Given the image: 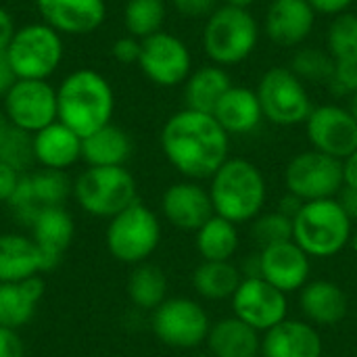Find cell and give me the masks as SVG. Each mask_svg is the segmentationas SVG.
Wrapping results in <instances>:
<instances>
[{
  "label": "cell",
  "mask_w": 357,
  "mask_h": 357,
  "mask_svg": "<svg viewBox=\"0 0 357 357\" xmlns=\"http://www.w3.org/2000/svg\"><path fill=\"white\" fill-rule=\"evenodd\" d=\"M161 151L186 180H209L230 159V134L209 113L182 109L161 128Z\"/></svg>",
  "instance_id": "1"
},
{
  "label": "cell",
  "mask_w": 357,
  "mask_h": 357,
  "mask_svg": "<svg viewBox=\"0 0 357 357\" xmlns=\"http://www.w3.org/2000/svg\"><path fill=\"white\" fill-rule=\"evenodd\" d=\"M59 121L79 138L111 123L115 113V92L111 82L96 69H75L56 88Z\"/></svg>",
  "instance_id": "2"
},
{
  "label": "cell",
  "mask_w": 357,
  "mask_h": 357,
  "mask_svg": "<svg viewBox=\"0 0 357 357\" xmlns=\"http://www.w3.org/2000/svg\"><path fill=\"white\" fill-rule=\"evenodd\" d=\"M209 197L220 218L238 224H251L266 205L268 184L261 169L243 157H230L211 178Z\"/></svg>",
  "instance_id": "3"
},
{
  "label": "cell",
  "mask_w": 357,
  "mask_h": 357,
  "mask_svg": "<svg viewBox=\"0 0 357 357\" xmlns=\"http://www.w3.org/2000/svg\"><path fill=\"white\" fill-rule=\"evenodd\" d=\"M354 234V222L337 199L307 201L293 218V241L310 257H335Z\"/></svg>",
  "instance_id": "4"
},
{
  "label": "cell",
  "mask_w": 357,
  "mask_h": 357,
  "mask_svg": "<svg viewBox=\"0 0 357 357\" xmlns=\"http://www.w3.org/2000/svg\"><path fill=\"white\" fill-rule=\"evenodd\" d=\"M259 42V23L249 8L218 6L203 27V50L213 65H238L253 54Z\"/></svg>",
  "instance_id": "5"
},
{
  "label": "cell",
  "mask_w": 357,
  "mask_h": 357,
  "mask_svg": "<svg viewBox=\"0 0 357 357\" xmlns=\"http://www.w3.org/2000/svg\"><path fill=\"white\" fill-rule=\"evenodd\" d=\"M73 199L88 215L111 220L138 201V186L126 165H88L73 182Z\"/></svg>",
  "instance_id": "6"
},
{
  "label": "cell",
  "mask_w": 357,
  "mask_h": 357,
  "mask_svg": "<svg viewBox=\"0 0 357 357\" xmlns=\"http://www.w3.org/2000/svg\"><path fill=\"white\" fill-rule=\"evenodd\" d=\"M8 65L17 79H48L63 63V36L44 21L17 27L8 48Z\"/></svg>",
  "instance_id": "7"
},
{
  "label": "cell",
  "mask_w": 357,
  "mask_h": 357,
  "mask_svg": "<svg viewBox=\"0 0 357 357\" xmlns=\"http://www.w3.org/2000/svg\"><path fill=\"white\" fill-rule=\"evenodd\" d=\"M105 243L113 259L128 266L144 264L161 243V222L153 209L136 201L109 220Z\"/></svg>",
  "instance_id": "8"
},
{
  "label": "cell",
  "mask_w": 357,
  "mask_h": 357,
  "mask_svg": "<svg viewBox=\"0 0 357 357\" xmlns=\"http://www.w3.org/2000/svg\"><path fill=\"white\" fill-rule=\"evenodd\" d=\"M255 92L264 111V119L282 128L305 123L314 111L305 84L291 71V67L268 69L261 75Z\"/></svg>",
  "instance_id": "9"
},
{
  "label": "cell",
  "mask_w": 357,
  "mask_h": 357,
  "mask_svg": "<svg viewBox=\"0 0 357 357\" xmlns=\"http://www.w3.org/2000/svg\"><path fill=\"white\" fill-rule=\"evenodd\" d=\"M284 186L303 203L337 199L345 186L343 161L316 149L297 153L284 167Z\"/></svg>",
  "instance_id": "10"
},
{
  "label": "cell",
  "mask_w": 357,
  "mask_h": 357,
  "mask_svg": "<svg viewBox=\"0 0 357 357\" xmlns=\"http://www.w3.org/2000/svg\"><path fill=\"white\" fill-rule=\"evenodd\" d=\"M151 328L167 347L197 349L207 341L211 320L199 301L188 297H172L153 312Z\"/></svg>",
  "instance_id": "11"
},
{
  "label": "cell",
  "mask_w": 357,
  "mask_h": 357,
  "mask_svg": "<svg viewBox=\"0 0 357 357\" xmlns=\"http://www.w3.org/2000/svg\"><path fill=\"white\" fill-rule=\"evenodd\" d=\"M2 111L13 128L36 134L59 121L56 88L48 79H17L2 98Z\"/></svg>",
  "instance_id": "12"
},
{
  "label": "cell",
  "mask_w": 357,
  "mask_h": 357,
  "mask_svg": "<svg viewBox=\"0 0 357 357\" xmlns=\"http://www.w3.org/2000/svg\"><path fill=\"white\" fill-rule=\"evenodd\" d=\"M138 67L155 86L174 88L192 73V54L178 36L161 29L142 40Z\"/></svg>",
  "instance_id": "13"
},
{
  "label": "cell",
  "mask_w": 357,
  "mask_h": 357,
  "mask_svg": "<svg viewBox=\"0 0 357 357\" xmlns=\"http://www.w3.org/2000/svg\"><path fill=\"white\" fill-rule=\"evenodd\" d=\"M73 195V182L65 172L38 169L23 174L17 190L6 203L15 218L25 226H31L36 215L48 207H65V201Z\"/></svg>",
  "instance_id": "14"
},
{
  "label": "cell",
  "mask_w": 357,
  "mask_h": 357,
  "mask_svg": "<svg viewBox=\"0 0 357 357\" xmlns=\"http://www.w3.org/2000/svg\"><path fill=\"white\" fill-rule=\"evenodd\" d=\"M230 303L232 316H236L261 335L289 318L287 293L278 291L261 276L243 278Z\"/></svg>",
  "instance_id": "15"
},
{
  "label": "cell",
  "mask_w": 357,
  "mask_h": 357,
  "mask_svg": "<svg viewBox=\"0 0 357 357\" xmlns=\"http://www.w3.org/2000/svg\"><path fill=\"white\" fill-rule=\"evenodd\" d=\"M312 149L337 159L349 157L357 149V121L341 105L314 107L305 121Z\"/></svg>",
  "instance_id": "16"
},
{
  "label": "cell",
  "mask_w": 357,
  "mask_h": 357,
  "mask_svg": "<svg viewBox=\"0 0 357 357\" xmlns=\"http://www.w3.org/2000/svg\"><path fill=\"white\" fill-rule=\"evenodd\" d=\"M161 211L165 220L182 232H197L215 215L209 190L195 180L169 184L161 197Z\"/></svg>",
  "instance_id": "17"
},
{
  "label": "cell",
  "mask_w": 357,
  "mask_h": 357,
  "mask_svg": "<svg viewBox=\"0 0 357 357\" xmlns=\"http://www.w3.org/2000/svg\"><path fill=\"white\" fill-rule=\"evenodd\" d=\"M259 276L282 293L301 291L312 276V257L295 243H278L259 251Z\"/></svg>",
  "instance_id": "18"
},
{
  "label": "cell",
  "mask_w": 357,
  "mask_h": 357,
  "mask_svg": "<svg viewBox=\"0 0 357 357\" xmlns=\"http://www.w3.org/2000/svg\"><path fill=\"white\" fill-rule=\"evenodd\" d=\"M46 25L61 36H88L107 19L105 0H36Z\"/></svg>",
  "instance_id": "19"
},
{
  "label": "cell",
  "mask_w": 357,
  "mask_h": 357,
  "mask_svg": "<svg viewBox=\"0 0 357 357\" xmlns=\"http://www.w3.org/2000/svg\"><path fill=\"white\" fill-rule=\"evenodd\" d=\"M314 25L316 10L307 0H272L264 19L266 36L282 48L301 46Z\"/></svg>",
  "instance_id": "20"
},
{
  "label": "cell",
  "mask_w": 357,
  "mask_h": 357,
  "mask_svg": "<svg viewBox=\"0 0 357 357\" xmlns=\"http://www.w3.org/2000/svg\"><path fill=\"white\" fill-rule=\"evenodd\" d=\"M324 341L307 320H282L261 337V357H322Z\"/></svg>",
  "instance_id": "21"
},
{
  "label": "cell",
  "mask_w": 357,
  "mask_h": 357,
  "mask_svg": "<svg viewBox=\"0 0 357 357\" xmlns=\"http://www.w3.org/2000/svg\"><path fill=\"white\" fill-rule=\"evenodd\" d=\"M31 241L42 253L46 272L54 270L75 236V224L65 207L42 209L31 222Z\"/></svg>",
  "instance_id": "22"
},
{
  "label": "cell",
  "mask_w": 357,
  "mask_h": 357,
  "mask_svg": "<svg viewBox=\"0 0 357 357\" xmlns=\"http://www.w3.org/2000/svg\"><path fill=\"white\" fill-rule=\"evenodd\" d=\"M299 307L310 324L318 326H337L347 318L349 299L333 280H310L299 291Z\"/></svg>",
  "instance_id": "23"
},
{
  "label": "cell",
  "mask_w": 357,
  "mask_h": 357,
  "mask_svg": "<svg viewBox=\"0 0 357 357\" xmlns=\"http://www.w3.org/2000/svg\"><path fill=\"white\" fill-rule=\"evenodd\" d=\"M33 157L42 169L67 172L82 159V138L61 121L33 134Z\"/></svg>",
  "instance_id": "24"
},
{
  "label": "cell",
  "mask_w": 357,
  "mask_h": 357,
  "mask_svg": "<svg viewBox=\"0 0 357 357\" xmlns=\"http://www.w3.org/2000/svg\"><path fill=\"white\" fill-rule=\"evenodd\" d=\"M213 117L230 136H245L261 126L264 111L255 90L245 86H232L218 102Z\"/></svg>",
  "instance_id": "25"
},
{
  "label": "cell",
  "mask_w": 357,
  "mask_h": 357,
  "mask_svg": "<svg viewBox=\"0 0 357 357\" xmlns=\"http://www.w3.org/2000/svg\"><path fill=\"white\" fill-rule=\"evenodd\" d=\"M207 349L211 357H259L261 333L238 320L236 316L211 322L207 335Z\"/></svg>",
  "instance_id": "26"
},
{
  "label": "cell",
  "mask_w": 357,
  "mask_h": 357,
  "mask_svg": "<svg viewBox=\"0 0 357 357\" xmlns=\"http://www.w3.org/2000/svg\"><path fill=\"white\" fill-rule=\"evenodd\" d=\"M42 272H46V266L31 236L15 232L0 234V284L21 282Z\"/></svg>",
  "instance_id": "27"
},
{
  "label": "cell",
  "mask_w": 357,
  "mask_h": 357,
  "mask_svg": "<svg viewBox=\"0 0 357 357\" xmlns=\"http://www.w3.org/2000/svg\"><path fill=\"white\" fill-rule=\"evenodd\" d=\"M44 299V280L40 276L21 282L0 284V324L19 331L36 316L40 301Z\"/></svg>",
  "instance_id": "28"
},
{
  "label": "cell",
  "mask_w": 357,
  "mask_h": 357,
  "mask_svg": "<svg viewBox=\"0 0 357 357\" xmlns=\"http://www.w3.org/2000/svg\"><path fill=\"white\" fill-rule=\"evenodd\" d=\"M134 144L130 134L115 126L107 123L94 134L82 138V159L90 167H119L126 165L132 157Z\"/></svg>",
  "instance_id": "29"
},
{
  "label": "cell",
  "mask_w": 357,
  "mask_h": 357,
  "mask_svg": "<svg viewBox=\"0 0 357 357\" xmlns=\"http://www.w3.org/2000/svg\"><path fill=\"white\" fill-rule=\"evenodd\" d=\"M232 88L230 75L220 65H203L192 69L188 79L184 82V102L186 109L201 111L213 115L222 96Z\"/></svg>",
  "instance_id": "30"
},
{
  "label": "cell",
  "mask_w": 357,
  "mask_h": 357,
  "mask_svg": "<svg viewBox=\"0 0 357 357\" xmlns=\"http://www.w3.org/2000/svg\"><path fill=\"white\" fill-rule=\"evenodd\" d=\"M195 247L203 261H232L241 249L238 226L226 218L213 215L195 232Z\"/></svg>",
  "instance_id": "31"
},
{
  "label": "cell",
  "mask_w": 357,
  "mask_h": 357,
  "mask_svg": "<svg viewBox=\"0 0 357 357\" xmlns=\"http://www.w3.org/2000/svg\"><path fill=\"white\" fill-rule=\"evenodd\" d=\"M243 278L241 268L232 261H201L192 274V287L207 301H226L232 299Z\"/></svg>",
  "instance_id": "32"
},
{
  "label": "cell",
  "mask_w": 357,
  "mask_h": 357,
  "mask_svg": "<svg viewBox=\"0 0 357 357\" xmlns=\"http://www.w3.org/2000/svg\"><path fill=\"white\" fill-rule=\"evenodd\" d=\"M128 297L134 307L142 312H155L167 299V276L155 264L134 266L128 278Z\"/></svg>",
  "instance_id": "33"
},
{
  "label": "cell",
  "mask_w": 357,
  "mask_h": 357,
  "mask_svg": "<svg viewBox=\"0 0 357 357\" xmlns=\"http://www.w3.org/2000/svg\"><path fill=\"white\" fill-rule=\"evenodd\" d=\"M167 17L165 0H128L123 8L126 31L138 40H144L163 29Z\"/></svg>",
  "instance_id": "34"
},
{
  "label": "cell",
  "mask_w": 357,
  "mask_h": 357,
  "mask_svg": "<svg viewBox=\"0 0 357 357\" xmlns=\"http://www.w3.org/2000/svg\"><path fill=\"white\" fill-rule=\"evenodd\" d=\"M291 71L303 84H328L335 71V59L318 46H301L291 59Z\"/></svg>",
  "instance_id": "35"
},
{
  "label": "cell",
  "mask_w": 357,
  "mask_h": 357,
  "mask_svg": "<svg viewBox=\"0 0 357 357\" xmlns=\"http://www.w3.org/2000/svg\"><path fill=\"white\" fill-rule=\"evenodd\" d=\"M326 48L335 61L357 63V15L347 10L333 17L326 33Z\"/></svg>",
  "instance_id": "36"
},
{
  "label": "cell",
  "mask_w": 357,
  "mask_h": 357,
  "mask_svg": "<svg viewBox=\"0 0 357 357\" xmlns=\"http://www.w3.org/2000/svg\"><path fill=\"white\" fill-rule=\"evenodd\" d=\"M249 234L259 249L278 245V243H289L293 241V218L276 211L270 213H259L251 224H249Z\"/></svg>",
  "instance_id": "37"
},
{
  "label": "cell",
  "mask_w": 357,
  "mask_h": 357,
  "mask_svg": "<svg viewBox=\"0 0 357 357\" xmlns=\"http://www.w3.org/2000/svg\"><path fill=\"white\" fill-rule=\"evenodd\" d=\"M0 161L17 169L21 176L29 174L31 165L36 163L33 157V134L23 132L19 128H10L2 146H0Z\"/></svg>",
  "instance_id": "38"
},
{
  "label": "cell",
  "mask_w": 357,
  "mask_h": 357,
  "mask_svg": "<svg viewBox=\"0 0 357 357\" xmlns=\"http://www.w3.org/2000/svg\"><path fill=\"white\" fill-rule=\"evenodd\" d=\"M328 88L335 96H354L357 92V63L335 61V71L331 75Z\"/></svg>",
  "instance_id": "39"
},
{
  "label": "cell",
  "mask_w": 357,
  "mask_h": 357,
  "mask_svg": "<svg viewBox=\"0 0 357 357\" xmlns=\"http://www.w3.org/2000/svg\"><path fill=\"white\" fill-rule=\"evenodd\" d=\"M140 46H142V40L134 38V36H121L113 42L111 46V54L117 63L121 65H132L136 63L138 65V59H140Z\"/></svg>",
  "instance_id": "40"
},
{
  "label": "cell",
  "mask_w": 357,
  "mask_h": 357,
  "mask_svg": "<svg viewBox=\"0 0 357 357\" xmlns=\"http://www.w3.org/2000/svg\"><path fill=\"white\" fill-rule=\"evenodd\" d=\"M220 0H172L176 13L184 19H207L218 8Z\"/></svg>",
  "instance_id": "41"
},
{
  "label": "cell",
  "mask_w": 357,
  "mask_h": 357,
  "mask_svg": "<svg viewBox=\"0 0 357 357\" xmlns=\"http://www.w3.org/2000/svg\"><path fill=\"white\" fill-rule=\"evenodd\" d=\"M25 347L15 328L0 324V357H23Z\"/></svg>",
  "instance_id": "42"
},
{
  "label": "cell",
  "mask_w": 357,
  "mask_h": 357,
  "mask_svg": "<svg viewBox=\"0 0 357 357\" xmlns=\"http://www.w3.org/2000/svg\"><path fill=\"white\" fill-rule=\"evenodd\" d=\"M21 180V174L0 161V203H8L13 192L17 190V184Z\"/></svg>",
  "instance_id": "43"
},
{
  "label": "cell",
  "mask_w": 357,
  "mask_h": 357,
  "mask_svg": "<svg viewBox=\"0 0 357 357\" xmlns=\"http://www.w3.org/2000/svg\"><path fill=\"white\" fill-rule=\"evenodd\" d=\"M307 2H310V6L316 10V15L337 17V15L347 13L356 0H307Z\"/></svg>",
  "instance_id": "44"
},
{
  "label": "cell",
  "mask_w": 357,
  "mask_h": 357,
  "mask_svg": "<svg viewBox=\"0 0 357 357\" xmlns=\"http://www.w3.org/2000/svg\"><path fill=\"white\" fill-rule=\"evenodd\" d=\"M15 31H17V27H15L13 15L6 8L0 6V54L6 52V48H8V44H10L13 36H15Z\"/></svg>",
  "instance_id": "45"
},
{
  "label": "cell",
  "mask_w": 357,
  "mask_h": 357,
  "mask_svg": "<svg viewBox=\"0 0 357 357\" xmlns=\"http://www.w3.org/2000/svg\"><path fill=\"white\" fill-rule=\"evenodd\" d=\"M339 205L343 207V211L349 215L351 222H357V188L351 186H343L341 192L337 195Z\"/></svg>",
  "instance_id": "46"
},
{
  "label": "cell",
  "mask_w": 357,
  "mask_h": 357,
  "mask_svg": "<svg viewBox=\"0 0 357 357\" xmlns=\"http://www.w3.org/2000/svg\"><path fill=\"white\" fill-rule=\"evenodd\" d=\"M17 82L10 65H8V59L6 54H0V98H4V94L10 90V86Z\"/></svg>",
  "instance_id": "47"
},
{
  "label": "cell",
  "mask_w": 357,
  "mask_h": 357,
  "mask_svg": "<svg viewBox=\"0 0 357 357\" xmlns=\"http://www.w3.org/2000/svg\"><path fill=\"white\" fill-rule=\"evenodd\" d=\"M343 176H345V186L357 188V149L343 159Z\"/></svg>",
  "instance_id": "48"
},
{
  "label": "cell",
  "mask_w": 357,
  "mask_h": 357,
  "mask_svg": "<svg viewBox=\"0 0 357 357\" xmlns=\"http://www.w3.org/2000/svg\"><path fill=\"white\" fill-rule=\"evenodd\" d=\"M10 123H8V119H6V115H4V111L0 109V146H2V142H4V138H6V134L10 132Z\"/></svg>",
  "instance_id": "49"
},
{
  "label": "cell",
  "mask_w": 357,
  "mask_h": 357,
  "mask_svg": "<svg viewBox=\"0 0 357 357\" xmlns=\"http://www.w3.org/2000/svg\"><path fill=\"white\" fill-rule=\"evenodd\" d=\"M255 0H224L226 6H236V8H249Z\"/></svg>",
  "instance_id": "50"
},
{
  "label": "cell",
  "mask_w": 357,
  "mask_h": 357,
  "mask_svg": "<svg viewBox=\"0 0 357 357\" xmlns=\"http://www.w3.org/2000/svg\"><path fill=\"white\" fill-rule=\"evenodd\" d=\"M347 109H349V113L354 115V119L357 121V92L354 96H349V107Z\"/></svg>",
  "instance_id": "51"
},
{
  "label": "cell",
  "mask_w": 357,
  "mask_h": 357,
  "mask_svg": "<svg viewBox=\"0 0 357 357\" xmlns=\"http://www.w3.org/2000/svg\"><path fill=\"white\" fill-rule=\"evenodd\" d=\"M349 245L354 247V251H356V253H357V228H356V230H354V234H351V243H349Z\"/></svg>",
  "instance_id": "52"
}]
</instances>
